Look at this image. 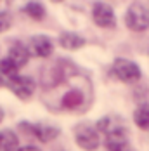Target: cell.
<instances>
[{"mask_svg": "<svg viewBox=\"0 0 149 151\" xmlns=\"http://www.w3.org/2000/svg\"><path fill=\"white\" fill-rule=\"evenodd\" d=\"M5 83H7V87L11 91L14 92V96H17L23 101H28L33 96V92H35V80L26 75H16L12 78H9Z\"/></svg>", "mask_w": 149, "mask_h": 151, "instance_id": "277c9868", "label": "cell"}, {"mask_svg": "<svg viewBox=\"0 0 149 151\" xmlns=\"http://www.w3.org/2000/svg\"><path fill=\"white\" fill-rule=\"evenodd\" d=\"M52 2H62V0H52Z\"/></svg>", "mask_w": 149, "mask_h": 151, "instance_id": "d6986e66", "label": "cell"}, {"mask_svg": "<svg viewBox=\"0 0 149 151\" xmlns=\"http://www.w3.org/2000/svg\"><path fill=\"white\" fill-rule=\"evenodd\" d=\"M134 122L140 129H149V106L142 104L134 111Z\"/></svg>", "mask_w": 149, "mask_h": 151, "instance_id": "4fadbf2b", "label": "cell"}, {"mask_svg": "<svg viewBox=\"0 0 149 151\" xmlns=\"http://www.w3.org/2000/svg\"><path fill=\"white\" fill-rule=\"evenodd\" d=\"M2 85H5V80H4V76L0 75V87H2Z\"/></svg>", "mask_w": 149, "mask_h": 151, "instance_id": "e0dca14e", "label": "cell"}, {"mask_svg": "<svg viewBox=\"0 0 149 151\" xmlns=\"http://www.w3.org/2000/svg\"><path fill=\"white\" fill-rule=\"evenodd\" d=\"M74 141L85 151H95L99 148V134L95 125L92 123H80L74 127Z\"/></svg>", "mask_w": 149, "mask_h": 151, "instance_id": "7a4b0ae2", "label": "cell"}, {"mask_svg": "<svg viewBox=\"0 0 149 151\" xmlns=\"http://www.w3.org/2000/svg\"><path fill=\"white\" fill-rule=\"evenodd\" d=\"M26 16H30L31 19H35V21H42L45 17V7L42 2H37V0H33V2H28L26 5H24V9H23Z\"/></svg>", "mask_w": 149, "mask_h": 151, "instance_id": "7c38bea8", "label": "cell"}, {"mask_svg": "<svg viewBox=\"0 0 149 151\" xmlns=\"http://www.w3.org/2000/svg\"><path fill=\"white\" fill-rule=\"evenodd\" d=\"M9 59L12 61L17 68H23V66L28 63V59H30V50H28V47L23 45L21 42L12 44L11 49H9Z\"/></svg>", "mask_w": 149, "mask_h": 151, "instance_id": "ba28073f", "label": "cell"}, {"mask_svg": "<svg viewBox=\"0 0 149 151\" xmlns=\"http://www.w3.org/2000/svg\"><path fill=\"white\" fill-rule=\"evenodd\" d=\"M17 70H19V68H17V66H16L9 58H4V59L0 61V75H2V76L12 78V76L17 75Z\"/></svg>", "mask_w": 149, "mask_h": 151, "instance_id": "5bb4252c", "label": "cell"}, {"mask_svg": "<svg viewBox=\"0 0 149 151\" xmlns=\"http://www.w3.org/2000/svg\"><path fill=\"white\" fill-rule=\"evenodd\" d=\"M16 151H40L37 146H23V148H19V150H16Z\"/></svg>", "mask_w": 149, "mask_h": 151, "instance_id": "2e32d148", "label": "cell"}, {"mask_svg": "<svg viewBox=\"0 0 149 151\" xmlns=\"http://www.w3.org/2000/svg\"><path fill=\"white\" fill-rule=\"evenodd\" d=\"M12 26V16L9 12H0V33L7 31Z\"/></svg>", "mask_w": 149, "mask_h": 151, "instance_id": "9a60e30c", "label": "cell"}, {"mask_svg": "<svg viewBox=\"0 0 149 151\" xmlns=\"http://www.w3.org/2000/svg\"><path fill=\"white\" fill-rule=\"evenodd\" d=\"M30 49H31V52L35 56H38V58H49L52 54L54 47H52V42H50L49 37H45V35H35L30 40Z\"/></svg>", "mask_w": 149, "mask_h": 151, "instance_id": "52a82bcc", "label": "cell"}, {"mask_svg": "<svg viewBox=\"0 0 149 151\" xmlns=\"http://www.w3.org/2000/svg\"><path fill=\"white\" fill-rule=\"evenodd\" d=\"M19 146V139L12 130L0 132V151H16Z\"/></svg>", "mask_w": 149, "mask_h": 151, "instance_id": "8fae6325", "label": "cell"}, {"mask_svg": "<svg viewBox=\"0 0 149 151\" xmlns=\"http://www.w3.org/2000/svg\"><path fill=\"white\" fill-rule=\"evenodd\" d=\"M59 44L62 49H68V50H76L80 47L85 45V38H82L80 35L71 33V31H66L59 37Z\"/></svg>", "mask_w": 149, "mask_h": 151, "instance_id": "9c48e42d", "label": "cell"}, {"mask_svg": "<svg viewBox=\"0 0 149 151\" xmlns=\"http://www.w3.org/2000/svg\"><path fill=\"white\" fill-rule=\"evenodd\" d=\"M19 127L24 129V130H28L31 136H35L38 141H42V142H49V141H52V139H56V137L59 136V129L57 127H52V125H44V123H35V125H31V123H21Z\"/></svg>", "mask_w": 149, "mask_h": 151, "instance_id": "8992f818", "label": "cell"}, {"mask_svg": "<svg viewBox=\"0 0 149 151\" xmlns=\"http://www.w3.org/2000/svg\"><path fill=\"white\" fill-rule=\"evenodd\" d=\"M4 120V109H2V108H0V122Z\"/></svg>", "mask_w": 149, "mask_h": 151, "instance_id": "ac0fdd59", "label": "cell"}, {"mask_svg": "<svg viewBox=\"0 0 149 151\" xmlns=\"http://www.w3.org/2000/svg\"><path fill=\"white\" fill-rule=\"evenodd\" d=\"M111 71L123 83H134V82H139V78H140V68L135 64L134 61L123 59V58L115 59Z\"/></svg>", "mask_w": 149, "mask_h": 151, "instance_id": "3957f363", "label": "cell"}, {"mask_svg": "<svg viewBox=\"0 0 149 151\" xmlns=\"http://www.w3.org/2000/svg\"><path fill=\"white\" fill-rule=\"evenodd\" d=\"M92 17H94V23L101 28H115V24H116L115 11L104 2H95L94 4Z\"/></svg>", "mask_w": 149, "mask_h": 151, "instance_id": "5b68a950", "label": "cell"}, {"mask_svg": "<svg viewBox=\"0 0 149 151\" xmlns=\"http://www.w3.org/2000/svg\"><path fill=\"white\" fill-rule=\"evenodd\" d=\"M125 24L132 31H146L149 28V9L140 2H134L125 14Z\"/></svg>", "mask_w": 149, "mask_h": 151, "instance_id": "6da1fadb", "label": "cell"}, {"mask_svg": "<svg viewBox=\"0 0 149 151\" xmlns=\"http://www.w3.org/2000/svg\"><path fill=\"white\" fill-rule=\"evenodd\" d=\"M61 104H62L64 109H76V108H80L83 104V94H82V91H78V89L68 91L62 96Z\"/></svg>", "mask_w": 149, "mask_h": 151, "instance_id": "30bf717a", "label": "cell"}]
</instances>
